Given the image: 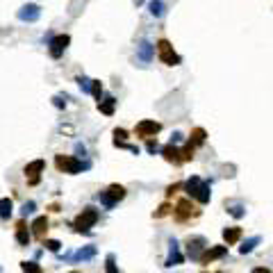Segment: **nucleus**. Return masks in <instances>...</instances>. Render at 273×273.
Here are the masks:
<instances>
[{
  "mask_svg": "<svg viewBox=\"0 0 273 273\" xmlns=\"http://www.w3.org/2000/svg\"><path fill=\"white\" fill-rule=\"evenodd\" d=\"M98 216H100L98 209L91 207V205H86V207L75 216V221H73V230H75V232H84V235H86V232H89L91 228L98 223Z\"/></svg>",
  "mask_w": 273,
  "mask_h": 273,
  "instance_id": "obj_1",
  "label": "nucleus"
},
{
  "mask_svg": "<svg viewBox=\"0 0 273 273\" xmlns=\"http://www.w3.org/2000/svg\"><path fill=\"white\" fill-rule=\"evenodd\" d=\"M55 166H57L59 171H64V173H71V175H75V173L89 168L91 164L89 162H82L80 157H73V155H55Z\"/></svg>",
  "mask_w": 273,
  "mask_h": 273,
  "instance_id": "obj_2",
  "label": "nucleus"
},
{
  "mask_svg": "<svg viewBox=\"0 0 273 273\" xmlns=\"http://www.w3.org/2000/svg\"><path fill=\"white\" fill-rule=\"evenodd\" d=\"M155 50H157L159 62L166 64V66H177V64H182V57L173 50V46L168 39H159L157 43H155Z\"/></svg>",
  "mask_w": 273,
  "mask_h": 273,
  "instance_id": "obj_3",
  "label": "nucleus"
},
{
  "mask_svg": "<svg viewBox=\"0 0 273 273\" xmlns=\"http://www.w3.org/2000/svg\"><path fill=\"white\" fill-rule=\"evenodd\" d=\"M200 214V209H196V205L191 203V198H180L173 207V216H175L177 223H187L191 218H196Z\"/></svg>",
  "mask_w": 273,
  "mask_h": 273,
  "instance_id": "obj_4",
  "label": "nucleus"
},
{
  "mask_svg": "<svg viewBox=\"0 0 273 273\" xmlns=\"http://www.w3.org/2000/svg\"><path fill=\"white\" fill-rule=\"evenodd\" d=\"M125 194H127V191H125V187H123V185H109L107 191H100V194H98V200L107 209H112L114 205L121 203V200L125 198Z\"/></svg>",
  "mask_w": 273,
  "mask_h": 273,
  "instance_id": "obj_5",
  "label": "nucleus"
},
{
  "mask_svg": "<svg viewBox=\"0 0 273 273\" xmlns=\"http://www.w3.org/2000/svg\"><path fill=\"white\" fill-rule=\"evenodd\" d=\"M162 130V123L159 121H153V118H144V121L136 123L134 127V134L141 136V139H153L157 132Z\"/></svg>",
  "mask_w": 273,
  "mask_h": 273,
  "instance_id": "obj_6",
  "label": "nucleus"
},
{
  "mask_svg": "<svg viewBox=\"0 0 273 273\" xmlns=\"http://www.w3.org/2000/svg\"><path fill=\"white\" fill-rule=\"evenodd\" d=\"M205 250H207V239H205V237L194 235V237H189V239H187V255H189L191 259H196V262H198L200 255H203Z\"/></svg>",
  "mask_w": 273,
  "mask_h": 273,
  "instance_id": "obj_7",
  "label": "nucleus"
},
{
  "mask_svg": "<svg viewBox=\"0 0 273 273\" xmlns=\"http://www.w3.org/2000/svg\"><path fill=\"white\" fill-rule=\"evenodd\" d=\"M68 43H71V36L68 34H55L53 39L48 41V53L53 59H59L64 55V50L68 48Z\"/></svg>",
  "mask_w": 273,
  "mask_h": 273,
  "instance_id": "obj_8",
  "label": "nucleus"
},
{
  "mask_svg": "<svg viewBox=\"0 0 273 273\" xmlns=\"http://www.w3.org/2000/svg\"><path fill=\"white\" fill-rule=\"evenodd\" d=\"M225 255H228V246H225V244L207 246V250H205V253L200 255V259H198V262L203 264V266H207V264L216 262V259H221V257H225Z\"/></svg>",
  "mask_w": 273,
  "mask_h": 273,
  "instance_id": "obj_9",
  "label": "nucleus"
},
{
  "mask_svg": "<svg viewBox=\"0 0 273 273\" xmlns=\"http://www.w3.org/2000/svg\"><path fill=\"white\" fill-rule=\"evenodd\" d=\"M16 18L18 21H23V23H36L41 18V7L36 3L23 5V7L16 12Z\"/></svg>",
  "mask_w": 273,
  "mask_h": 273,
  "instance_id": "obj_10",
  "label": "nucleus"
},
{
  "mask_svg": "<svg viewBox=\"0 0 273 273\" xmlns=\"http://www.w3.org/2000/svg\"><path fill=\"white\" fill-rule=\"evenodd\" d=\"M182 262H185V255L180 253V244L175 239H168V257L164 266H180Z\"/></svg>",
  "mask_w": 273,
  "mask_h": 273,
  "instance_id": "obj_11",
  "label": "nucleus"
},
{
  "mask_svg": "<svg viewBox=\"0 0 273 273\" xmlns=\"http://www.w3.org/2000/svg\"><path fill=\"white\" fill-rule=\"evenodd\" d=\"M48 216H36L34 221H32V235L36 237V239H46V232H48Z\"/></svg>",
  "mask_w": 273,
  "mask_h": 273,
  "instance_id": "obj_12",
  "label": "nucleus"
},
{
  "mask_svg": "<svg viewBox=\"0 0 273 273\" xmlns=\"http://www.w3.org/2000/svg\"><path fill=\"white\" fill-rule=\"evenodd\" d=\"M162 155L168 164H182V157H180V148L175 144H166L162 148Z\"/></svg>",
  "mask_w": 273,
  "mask_h": 273,
  "instance_id": "obj_13",
  "label": "nucleus"
},
{
  "mask_svg": "<svg viewBox=\"0 0 273 273\" xmlns=\"http://www.w3.org/2000/svg\"><path fill=\"white\" fill-rule=\"evenodd\" d=\"M241 235H244V230H241L239 225H230V228H223V241H225L228 246H235L237 241L241 239Z\"/></svg>",
  "mask_w": 273,
  "mask_h": 273,
  "instance_id": "obj_14",
  "label": "nucleus"
},
{
  "mask_svg": "<svg viewBox=\"0 0 273 273\" xmlns=\"http://www.w3.org/2000/svg\"><path fill=\"white\" fill-rule=\"evenodd\" d=\"M203 185H205V180H203V177H198V175H191L189 180L185 182V191L191 196V198H196V196L200 194V189H203Z\"/></svg>",
  "mask_w": 273,
  "mask_h": 273,
  "instance_id": "obj_15",
  "label": "nucleus"
},
{
  "mask_svg": "<svg viewBox=\"0 0 273 273\" xmlns=\"http://www.w3.org/2000/svg\"><path fill=\"white\" fill-rule=\"evenodd\" d=\"M30 239H32V235H30V230H27V223H25V218H21V221L16 223V241L21 246H30Z\"/></svg>",
  "mask_w": 273,
  "mask_h": 273,
  "instance_id": "obj_16",
  "label": "nucleus"
},
{
  "mask_svg": "<svg viewBox=\"0 0 273 273\" xmlns=\"http://www.w3.org/2000/svg\"><path fill=\"white\" fill-rule=\"evenodd\" d=\"M46 168V162L43 159H34V162L25 164V168H23V173H25V177H41V171Z\"/></svg>",
  "mask_w": 273,
  "mask_h": 273,
  "instance_id": "obj_17",
  "label": "nucleus"
},
{
  "mask_svg": "<svg viewBox=\"0 0 273 273\" xmlns=\"http://www.w3.org/2000/svg\"><path fill=\"white\" fill-rule=\"evenodd\" d=\"M153 55H155V46L150 43V41H141L139 48H136V57H139L144 64H148L150 59H153Z\"/></svg>",
  "mask_w": 273,
  "mask_h": 273,
  "instance_id": "obj_18",
  "label": "nucleus"
},
{
  "mask_svg": "<svg viewBox=\"0 0 273 273\" xmlns=\"http://www.w3.org/2000/svg\"><path fill=\"white\" fill-rule=\"evenodd\" d=\"M225 212L235 218L246 216V207H244V203H239V200H225Z\"/></svg>",
  "mask_w": 273,
  "mask_h": 273,
  "instance_id": "obj_19",
  "label": "nucleus"
},
{
  "mask_svg": "<svg viewBox=\"0 0 273 273\" xmlns=\"http://www.w3.org/2000/svg\"><path fill=\"white\" fill-rule=\"evenodd\" d=\"M114 109H116V98L114 96H103V100L98 103V112L105 116H112Z\"/></svg>",
  "mask_w": 273,
  "mask_h": 273,
  "instance_id": "obj_20",
  "label": "nucleus"
},
{
  "mask_svg": "<svg viewBox=\"0 0 273 273\" xmlns=\"http://www.w3.org/2000/svg\"><path fill=\"white\" fill-rule=\"evenodd\" d=\"M262 241V237L259 235H255V237H248L246 241H241V246H239V253L241 255H248V253H253L255 248H257V244Z\"/></svg>",
  "mask_w": 273,
  "mask_h": 273,
  "instance_id": "obj_21",
  "label": "nucleus"
},
{
  "mask_svg": "<svg viewBox=\"0 0 273 273\" xmlns=\"http://www.w3.org/2000/svg\"><path fill=\"white\" fill-rule=\"evenodd\" d=\"M205 139H207V132L203 130V127H194L191 130V134H189V141L187 144H191L196 148V146H203L205 144Z\"/></svg>",
  "mask_w": 273,
  "mask_h": 273,
  "instance_id": "obj_22",
  "label": "nucleus"
},
{
  "mask_svg": "<svg viewBox=\"0 0 273 273\" xmlns=\"http://www.w3.org/2000/svg\"><path fill=\"white\" fill-rule=\"evenodd\" d=\"M148 12H150V16L162 18L164 14H166V5H164V0H150V3H148Z\"/></svg>",
  "mask_w": 273,
  "mask_h": 273,
  "instance_id": "obj_23",
  "label": "nucleus"
},
{
  "mask_svg": "<svg viewBox=\"0 0 273 273\" xmlns=\"http://www.w3.org/2000/svg\"><path fill=\"white\" fill-rule=\"evenodd\" d=\"M12 212H14V200L12 198H0V218L7 221V218L12 216Z\"/></svg>",
  "mask_w": 273,
  "mask_h": 273,
  "instance_id": "obj_24",
  "label": "nucleus"
},
{
  "mask_svg": "<svg viewBox=\"0 0 273 273\" xmlns=\"http://www.w3.org/2000/svg\"><path fill=\"white\" fill-rule=\"evenodd\" d=\"M94 255H96V246H84V248H80L75 255H71V259L80 262V259H91Z\"/></svg>",
  "mask_w": 273,
  "mask_h": 273,
  "instance_id": "obj_25",
  "label": "nucleus"
},
{
  "mask_svg": "<svg viewBox=\"0 0 273 273\" xmlns=\"http://www.w3.org/2000/svg\"><path fill=\"white\" fill-rule=\"evenodd\" d=\"M91 96H94L96 100H103V84H100V80H94L91 82Z\"/></svg>",
  "mask_w": 273,
  "mask_h": 273,
  "instance_id": "obj_26",
  "label": "nucleus"
},
{
  "mask_svg": "<svg viewBox=\"0 0 273 273\" xmlns=\"http://www.w3.org/2000/svg\"><path fill=\"white\" fill-rule=\"evenodd\" d=\"M21 266L25 273H43V268H41L36 262H21Z\"/></svg>",
  "mask_w": 273,
  "mask_h": 273,
  "instance_id": "obj_27",
  "label": "nucleus"
},
{
  "mask_svg": "<svg viewBox=\"0 0 273 273\" xmlns=\"http://www.w3.org/2000/svg\"><path fill=\"white\" fill-rule=\"evenodd\" d=\"M180 157H182V162H189V159H194V146L187 144L185 148H180Z\"/></svg>",
  "mask_w": 273,
  "mask_h": 273,
  "instance_id": "obj_28",
  "label": "nucleus"
},
{
  "mask_svg": "<svg viewBox=\"0 0 273 273\" xmlns=\"http://www.w3.org/2000/svg\"><path fill=\"white\" fill-rule=\"evenodd\" d=\"M125 139H127V130L125 127H116L114 130V144H123Z\"/></svg>",
  "mask_w": 273,
  "mask_h": 273,
  "instance_id": "obj_29",
  "label": "nucleus"
},
{
  "mask_svg": "<svg viewBox=\"0 0 273 273\" xmlns=\"http://www.w3.org/2000/svg\"><path fill=\"white\" fill-rule=\"evenodd\" d=\"M91 82L94 80H89V77H84V75L77 77V84H80V89L84 91V94H91Z\"/></svg>",
  "mask_w": 273,
  "mask_h": 273,
  "instance_id": "obj_30",
  "label": "nucleus"
},
{
  "mask_svg": "<svg viewBox=\"0 0 273 273\" xmlns=\"http://www.w3.org/2000/svg\"><path fill=\"white\" fill-rule=\"evenodd\" d=\"M105 262H107V264H105V266H107V271H105V273H118V268H116V257H114L112 253L107 255V259H105Z\"/></svg>",
  "mask_w": 273,
  "mask_h": 273,
  "instance_id": "obj_31",
  "label": "nucleus"
},
{
  "mask_svg": "<svg viewBox=\"0 0 273 273\" xmlns=\"http://www.w3.org/2000/svg\"><path fill=\"white\" fill-rule=\"evenodd\" d=\"M166 214H171V205H168V203H162V205L157 207V212L153 214V216H155V218H162V216H166Z\"/></svg>",
  "mask_w": 273,
  "mask_h": 273,
  "instance_id": "obj_32",
  "label": "nucleus"
},
{
  "mask_svg": "<svg viewBox=\"0 0 273 273\" xmlns=\"http://www.w3.org/2000/svg\"><path fill=\"white\" fill-rule=\"evenodd\" d=\"M43 246L48 250H53V253H59V248H62V244L57 239H43Z\"/></svg>",
  "mask_w": 273,
  "mask_h": 273,
  "instance_id": "obj_33",
  "label": "nucleus"
},
{
  "mask_svg": "<svg viewBox=\"0 0 273 273\" xmlns=\"http://www.w3.org/2000/svg\"><path fill=\"white\" fill-rule=\"evenodd\" d=\"M146 141H148V144H146V148H148V153H157V150H159V153H162V148H159V144H157V136H153V139H146Z\"/></svg>",
  "mask_w": 273,
  "mask_h": 273,
  "instance_id": "obj_34",
  "label": "nucleus"
},
{
  "mask_svg": "<svg viewBox=\"0 0 273 273\" xmlns=\"http://www.w3.org/2000/svg\"><path fill=\"white\" fill-rule=\"evenodd\" d=\"M34 209H36V203H34V200H27V203L23 205L21 214H23V216H27V214H32V212H34Z\"/></svg>",
  "mask_w": 273,
  "mask_h": 273,
  "instance_id": "obj_35",
  "label": "nucleus"
},
{
  "mask_svg": "<svg viewBox=\"0 0 273 273\" xmlns=\"http://www.w3.org/2000/svg\"><path fill=\"white\" fill-rule=\"evenodd\" d=\"M53 105L57 109H64L66 107V96H53Z\"/></svg>",
  "mask_w": 273,
  "mask_h": 273,
  "instance_id": "obj_36",
  "label": "nucleus"
},
{
  "mask_svg": "<svg viewBox=\"0 0 273 273\" xmlns=\"http://www.w3.org/2000/svg\"><path fill=\"white\" fill-rule=\"evenodd\" d=\"M180 187H182V185H180V182H175V185H168V187H166V198H171V196H173V194H175V191H177V189H180Z\"/></svg>",
  "mask_w": 273,
  "mask_h": 273,
  "instance_id": "obj_37",
  "label": "nucleus"
},
{
  "mask_svg": "<svg viewBox=\"0 0 273 273\" xmlns=\"http://www.w3.org/2000/svg\"><path fill=\"white\" fill-rule=\"evenodd\" d=\"M250 273H273V271H271V268H268V266H255Z\"/></svg>",
  "mask_w": 273,
  "mask_h": 273,
  "instance_id": "obj_38",
  "label": "nucleus"
},
{
  "mask_svg": "<svg viewBox=\"0 0 273 273\" xmlns=\"http://www.w3.org/2000/svg\"><path fill=\"white\" fill-rule=\"evenodd\" d=\"M75 153L84 157V155H86V148H84V146H82V144H75Z\"/></svg>",
  "mask_w": 273,
  "mask_h": 273,
  "instance_id": "obj_39",
  "label": "nucleus"
},
{
  "mask_svg": "<svg viewBox=\"0 0 273 273\" xmlns=\"http://www.w3.org/2000/svg\"><path fill=\"white\" fill-rule=\"evenodd\" d=\"M177 141H182V134H180V132H175V134L171 136V141H168V144H177Z\"/></svg>",
  "mask_w": 273,
  "mask_h": 273,
  "instance_id": "obj_40",
  "label": "nucleus"
},
{
  "mask_svg": "<svg viewBox=\"0 0 273 273\" xmlns=\"http://www.w3.org/2000/svg\"><path fill=\"white\" fill-rule=\"evenodd\" d=\"M132 3H134L136 7H139V5H144V0H132Z\"/></svg>",
  "mask_w": 273,
  "mask_h": 273,
  "instance_id": "obj_41",
  "label": "nucleus"
},
{
  "mask_svg": "<svg viewBox=\"0 0 273 273\" xmlns=\"http://www.w3.org/2000/svg\"><path fill=\"white\" fill-rule=\"evenodd\" d=\"M214 273H223V271H214Z\"/></svg>",
  "mask_w": 273,
  "mask_h": 273,
  "instance_id": "obj_42",
  "label": "nucleus"
},
{
  "mask_svg": "<svg viewBox=\"0 0 273 273\" xmlns=\"http://www.w3.org/2000/svg\"><path fill=\"white\" fill-rule=\"evenodd\" d=\"M71 273H80V271H71Z\"/></svg>",
  "mask_w": 273,
  "mask_h": 273,
  "instance_id": "obj_43",
  "label": "nucleus"
},
{
  "mask_svg": "<svg viewBox=\"0 0 273 273\" xmlns=\"http://www.w3.org/2000/svg\"><path fill=\"white\" fill-rule=\"evenodd\" d=\"M203 273H205V271H203Z\"/></svg>",
  "mask_w": 273,
  "mask_h": 273,
  "instance_id": "obj_44",
  "label": "nucleus"
}]
</instances>
